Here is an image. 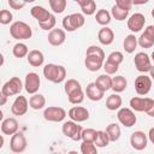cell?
Here are the masks:
<instances>
[{
  "label": "cell",
  "instance_id": "obj_1",
  "mask_svg": "<svg viewBox=\"0 0 154 154\" xmlns=\"http://www.w3.org/2000/svg\"><path fill=\"white\" fill-rule=\"evenodd\" d=\"M43 76L52 83H61L66 77V69L63 65L46 64L43 67Z\"/></svg>",
  "mask_w": 154,
  "mask_h": 154
},
{
  "label": "cell",
  "instance_id": "obj_2",
  "mask_svg": "<svg viewBox=\"0 0 154 154\" xmlns=\"http://www.w3.org/2000/svg\"><path fill=\"white\" fill-rule=\"evenodd\" d=\"M10 34L14 40L22 41V40H29L32 36V30L29 24H26L23 20H17L11 24L10 26Z\"/></svg>",
  "mask_w": 154,
  "mask_h": 154
},
{
  "label": "cell",
  "instance_id": "obj_3",
  "mask_svg": "<svg viewBox=\"0 0 154 154\" xmlns=\"http://www.w3.org/2000/svg\"><path fill=\"white\" fill-rule=\"evenodd\" d=\"M85 23V19H84V16L82 13H71V14H67L63 18V28L65 29V31H69V32H72V31H76L77 29L82 28Z\"/></svg>",
  "mask_w": 154,
  "mask_h": 154
},
{
  "label": "cell",
  "instance_id": "obj_4",
  "mask_svg": "<svg viewBox=\"0 0 154 154\" xmlns=\"http://www.w3.org/2000/svg\"><path fill=\"white\" fill-rule=\"evenodd\" d=\"M61 131H63V135L72 141H79L82 140V126L78 125L76 122L73 120H67V122H64L63 126H61Z\"/></svg>",
  "mask_w": 154,
  "mask_h": 154
},
{
  "label": "cell",
  "instance_id": "obj_5",
  "mask_svg": "<svg viewBox=\"0 0 154 154\" xmlns=\"http://www.w3.org/2000/svg\"><path fill=\"white\" fill-rule=\"evenodd\" d=\"M23 82L19 77H12L10 78L6 83H4V85L1 87V91L2 94H5L6 96H13V95H18L22 89H23Z\"/></svg>",
  "mask_w": 154,
  "mask_h": 154
},
{
  "label": "cell",
  "instance_id": "obj_6",
  "mask_svg": "<svg viewBox=\"0 0 154 154\" xmlns=\"http://www.w3.org/2000/svg\"><path fill=\"white\" fill-rule=\"evenodd\" d=\"M65 117H66V111L59 106H48L43 111V118L48 122L60 123L65 119Z\"/></svg>",
  "mask_w": 154,
  "mask_h": 154
},
{
  "label": "cell",
  "instance_id": "obj_7",
  "mask_svg": "<svg viewBox=\"0 0 154 154\" xmlns=\"http://www.w3.org/2000/svg\"><path fill=\"white\" fill-rule=\"evenodd\" d=\"M154 100L150 97H140V96H134L130 99V107L134 112H148L150 107L153 106Z\"/></svg>",
  "mask_w": 154,
  "mask_h": 154
},
{
  "label": "cell",
  "instance_id": "obj_8",
  "mask_svg": "<svg viewBox=\"0 0 154 154\" xmlns=\"http://www.w3.org/2000/svg\"><path fill=\"white\" fill-rule=\"evenodd\" d=\"M117 118H118L119 123L122 125L126 126V128L134 126L137 122V117H136L135 112L131 108H128V107H122L120 109H118Z\"/></svg>",
  "mask_w": 154,
  "mask_h": 154
},
{
  "label": "cell",
  "instance_id": "obj_9",
  "mask_svg": "<svg viewBox=\"0 0 154 154\" xmlns=\"http://www.w3.org/2000/svg\"><path fill=\"white\" fill-rule=\"evenodd\" d=\"M134 64H135V67L137 71L140 72H149L150 69L153 67L152 66V60L149 58V55L144 52H138L135 54V58H134Z\"/></svg>",
  "mask_w": 154,
  "mask_h": 154
},
{
  "label": "cell",
  "instance_id": "obj_10",
  "mask_svg": "<svg viewBox=\"0 0 154 154\" xmlns=\"http://www.w3.org/2000/svg\"><path fill=\"white\" fill-rule=\"evenodd\" d=\"M152 78L147 75H140L135 79V90L138 95H147L152 89Z\"/></svg>",
  "mask_w": 154,
  "mask_h": 154
},
{
  "label": "cell",
  "instance_id": "obj_11",
  "mask_svg": "<svg viewBox=\"0 0 154 154\" xmlns=\"http://www.w3.org/2000/svg\"><path fill=\"white\" fill-rule=\"evenodd\" d=\"M40 84H41V79L36 72H28L26 73L25 81H24V89L26 90V93H29L31 95L37 94Z\"/></svg>",
  "mask_w": 154,
  "mask_h": 154
},
{
  "label": "cell",
  "instance_id": "obj_12",
  "mask_svg": "<svg viewBox=\"0 0 154 154\" xmlns=\"http://www.w3.org/2000/svg\"><path fill=\"white\" fill-rule=\"evenodd\" d=\"M26 144H28V142H26V138H25L24 134L17 132L13 136H11V140H10V149L13 153H16V154L23 153L26 149Z\"/></svg>",
  "mask_w": 154,
  "mask_h": 154
},
{
  "label": "cell",
  "instance_id": "obj_13",
  "mask_svg": "<svg viewBox=\"0 0 154 154\" xmlns=\"http://www.w3.org/2000/svg\"><path fill=\"white\" fill-rule=\"evenodd\" d=\"M130 144L135 150H143L148 144V135L143 131H135L130 136Z\"/></svg>",
  "mask_w": 154,
  "mask_h": 154
},
{
  "label": "cell",
  "instance_id": "obj_14",
  "mask_svg": "<svg viewBox=\"0 0 154 154\" xmlns=\"http://www.w3.org/2000/svg\"><path fill=\"white\" fill-rule=\"evenodd\" d=\"M128 29L132 32H138L144 28L146 24V17L142 13H134L132 16H130V18L128 19Z\"/></svg>",
  "mask_w": 154,
  "mask_h": 154
},
{
  "label": "cell",
  "instance_id": "obj_15",
  "mask_svg": "<svg viewBox=\"0 0 154 154\" xmlns=\"http://www.w3.org/2000/svg\"><path fill=\"white\" fill-rule=\"evenodd\" d=\"M67 116L70 117L71 120L76 123H82L89 119V111L83 106H75L69 109Z\"/></svg>",
  "mask_w": 154,
  "mask_h": 154
},
{
  "label": "cell",
  "instance_id": "obj_16",
  "mask_svg": "<svg viewBox=\"0 0 154 154\" xmlns=\"http://www.w3.org/2000/svg\"><path fill=\"white\" fill-rule=\"evenodd\" d=\"M28 107H29V101L26 100V97L23 95H19L14 99L11 106V112L14 116H24L28 112Z\"/></svg>",
  "mask_w": 154,
  "mask_h": 154
},
{
  "label": "cell",
  "instance_id": "obj_17",
  "mask_svg": "<svg viewBox=\"0 0 154 154\" xmlns=\"http://www.w3.org/2000/svg\"><path fill=\"white\" fill-rule=\"evenodd\" d=\"M138 45L142 48H150L154 45V25H148L141 36L137 38Z\"/></svg>",
  "mask_w": 154,
  "mask_h": 154
},
{
  "label": "cell",
  "instance_id": "obj_18",
  "mask_svg": "<svg viewBox=\"0 0 154 154\" xmlns=\"http://www.w3.org/2000/svg\"><path fill=\"white\" fill-rule=\"evenodd\" d=\"M47 38H48V43L51 46L58 47V46H61L65 42V40H66V32L63 29L54 28L52 31L48 32V37Z\"/></svg>",
  "mask_w": 154,
  "mask_h": 154
},
{
  "label": "cell",
  "instance_id": "obj_19",
  "mask_svg": "<svg viewBox=\"0 0 154 154\" xmlns=\"http://www.w3.org/2000/svg\"><path fill=\"white\" fill-rule=\"evenodd\" d=\"M84 93H85V96L91 101H100L103 99V95H105V93L94 82H91L87 85Z\"/></svg>",
  "mask_w": 154,
  "mask_h": 154
},
{
  "label": "cell",
  "instance_id": "obj_20",
  "mask_svg": "<svg viewBox=\"0 0 154 154\" xmlns=\"http://www.w3.org/2000/svg\"><path fill=\"white\" fill-rule=\"evenodd\" d=\"M18 122L16 118H6L1 123V132L4 135H11L13 136L14 134L18 132Z\"/></svg>",
  "mask_w": 154,
  "mask_h": 154
},
{
  "label": "cell",
  "instance_id": "obj_21",
  "mask_svg": "<svg viewBox=\"0 0 154 154\" xmlns=\"http://www.w3.org/2000/svg\"><path fill=\"white\" fill-rule=\"evenodd\" d=\"M30 13H31V16L38 22V24L47 22V20L51 18V16H52V13H51L48 10H46L45 7L38 6V5L32 6L31 10H30Z\"/></svg>",
  "mask_w": 154,
  "mask_h": 154
},
{
  "label": "cell",
  "instance_id": "obj_22",
  "mask_svg": "<svg viewBox=\"0 0 154 154\" xmlns=\"http://www.w3.org/2000/svg\"><path fill=\"white\" fill-rule=\"evenodd\" d=\"M103 63L105 60L95 57V55H85V60H84V65L87 67V70L91 71V72H96L100 69L103 67Z\"/></svg>",
  "mask_w": 154,
  "mask_h": 154
},
{
  "label": "cell",
  "instance_id": "obj_23",
  "mask_svg": "<svg viewBox=\"0 0 154 154\" xmlns=\"http://www.w3.org/2000/svg\"><path fill=\"white\" fill-rule=\"evenodd\" d=\"M99 42L103 46H109L114 41V32L108 26H102L97 32Z\"/></svg>",
  "mask_w": 154,
  "mask_h": 154
},
{
  "label": "cell",
  "instance_id": "obj_24",
  "mask_svg": "<svg viewBox=\"0 0 154 154\" xmlns=\"http://www.w3.org/2000/svg\"><path fill=\"white\" fill-rule=\"evenodd\" d=\"M26 59H28V63H29L32 67H40V66H42L43 63H45V55H43V53H42L41 51H38V49H32V51H30L29 54H28V57H26Z\"/></svg>",
  "mask_w": 154,
  "mask_h": 154
},
{
  "label": "cell",
  "instance_id": "obj_25",
  "mask_svg": "<svg viewBox=\"0 0 154 154\" xmlns=\"http://www.w3.org/2000/svg\"><path fill=\"white\" fill-rule=\"evenodd\" d=\"M122 103H123V99L119 94H111L107 99H106V108L109 111H118L122 108Z\"/></svg>",
  "mask_w": 154,
  "mask_h": 154
},
{
  "label": "cell",
  "instance_id": "obj_26",
  "mask_svg": "<svg viewBox=\"0 0 154 154\" xmlns=\"http://www.w3.org/2000/svg\"><path fill=\"white\" fill-rule=\"evenodd\" d=\"M94 83H95L103 93H106L107 90L112 89V77H111L109 75H107V73L100 75V76L96 78V81H95Z\"/></svg>",
  "mask_w": 154,
  "mask_h": 154
},
{
  "label": "cell",
  "instance_id": "obj_27",
  "mask_svg": "<svg viewBox=\"0 0 154 154\" xmlns=\"http://www.w3.org/2000/svg\"><path fill=\"white\" fill-rule=\"evenodd\" d=\"M82 12L87 16H93L96 12V4L94 0H77Z\"/></svg>",
  "mask_w": 154,
  "mask_h": 154
},
{
  "label": "cell",
  "instance_id": "obj_28",
  "mask_svg": "<svg viewBox=\"0 0 154 154\" xmlns=\"http://www.w3.org/2000/svg\"><path fill=\"white\" fill-rule=\"evenodd\" d=\"M128 87V81L124 76H116L112 77V90L116 94H119L122 91H124Z\"/></svg>",
  "mask_w": 154,
  "mask_h": 154
},
{
  "label": "cell",
  "instance_id": "obj_29",
  "mask_svg": "<svg viewBox=\"0 0 154 154\" xmlns=\"http://www.w3.org/2000/svg\"><path fill=\"white\" fill-rule=\"evenodd\" d=\"M137 45H138V41H137V37L134 34H129V35L125 36L124 42H123V47H124V51L126 53H129V54L134 53Z\"/></svg>",
  "mask_w": 154,
  "mask_h": 154
},
{
  "label": "cell",
  "instance_id": "obj_30",
  "mask_svg": "<svg viewBox=\"0 0 154 154\" xmlns=\"http://www.w3.org/2000/svg\"><path fill=\"white\" fill-rule=\"evenodd\" d=\"M29 106L35 111L42 109L46 106V97L42 94H34L29 99Z\"/></svg>",
  "mask_w": 154,
  "mask_h": 154
},
{
  "label": "cell",
  "instance_id": "obj_31",
  "mask_svg": "<svg viewBox=\"0 0 154 154\" xmlns=\"http://www.w3.org/2000/svg\"><path fill=\"white\" fill-rule=\"evenodd\" d=\"M106 134L108 135V138H109L111 142H116L120 138V135H122L120 126L116 123H111L106 128Z\"/></svg>",
  "mask_w": 154,
  "mask_h": 154
},
{
  "label": "cell",
  "instance_id": "obj_32",
  "mask_svg": "<svg viewBox=\"0 0 154 154\" xmlns=\"http://www.w3.org/2000/svg\"><path fill=\"white\" fill-rule=\"evenodd\" d=\"M79 90H83V89H82L81 83H79L77 79L70 78V79H67V81L65 82V84H64V91H65V94H66L67 96L71 95V94H73V93L79 91Z\"/></svg>",
  "mask_w": 154,
  "mask_h": 154
},
{
  "label": "cell",
  "instance_id": "obj_33",
  "mask_svg": "<svg viewBox=\"0 0 154 154\" xmlns=\"http://www.w3.org/2000/svg\"><path fill=\"white\" fill-rule=\"evenodd\" d=\"M111 18H112V16L107 10H99L95 14L96 23H99L102 26H107L111 23Z\"/></svg>",
  "mask_w": 154,
  "mask_h": 154
},
{
  "label": "cell",
  "instance_id": "obj_34",
  "mask_svg": "<svg viewBox=\"0 0 154 154\" xmlns=\"http://www.w3.org/2000/svg\"><path fill=\"white\" fill-rule=\"evenodd\" d=\"M29 48H28V46L25 45V43H22V42H18V43H16L14 46H13V48H12V54L16 57V58H24V57H28V54H29Z\"/></svg>",
  "mask_w": 154,
  "mask_h": 154
},
{
  "label": "cell",
  "instance_id": "obj_35",
  "mask_svg": "<svg viewBox=\"0 0 154 154\" xmlns=\"http://www.w3.org/2000/svg\"><path fill=\"white\" fill-rule=\"evenodd\" d=\"M109 138H108V135L106 134V131H102V130H97V135H96V140L94 142V144L97 147V148H105L108 146L109 143Z\"/></svg>",
  "mask_w": 154,
  "mask_h": 154
},
{
  "label": "cell",
  "instance_id": "obj_36",
  "mask_svg": "<svg viewBox=\"0 0 154 154\" xmlns=\"http://www.w3.org/2000/svg\"><path fill=\"white\" fill-rule=\"evenodd\" d=\"M49 6H51V10L54 12V13H63L66 8V0H49Z\"/></svg>",
  "mask_w": 154,
  "mask_h": 154
},
{
  "label": "cell",
  "instance_id": "obj_37",
  "mask_svg": "<svg viewBox=\"0 0 154 154\" xmlns=\"http://www.w3.org/2000/svg\"><path fill=\"white\" fill-rule=\"evenodd\" d=\"M111 16H112L116 20L122 22V20H125V19L128 18V16H129V11L122 10V8H119L118 6L113 5V6H112V10H111Z\"/></svg>",
  "mask_w": 154,
  "mask_h": 154
},
{
  "label": "cell",
  "instance_id": "obj_38",
  "mask_svg": "<svg viewBox=\"0 0 154 154\" xmlns=\"http://www.w3.org/2000/svg\"><path fill=\"white\" fill-rule=\"evenodd\" d=\"M96 135H97V131L95 129H83L82 131V141L83 142H89V143H94L95 140H96Z\"/></svg>",
  "mask_w": 154,
  "mask_h": 154
},
{
  "label": "cell",
  "instance_id": "obj_39",
  "mask_svg": "<svg viewBox=\"0 0 154 154\" xmlns=\"http://www.w3.org/2000/svg\"><path fill=\"white\" fill-rule=\"evenodd\" d=\"M85 55H95V57H99L101 59L105 60V52L101 47L99 46H95V45H91L87 48V52H85Z\"/></svg>",
  "mask_w": 154,
  "mask_h": 154
},
{
  "label": "cell",
  "instance_id": "obj_40",
  "mask_svg": "<svg viewBox=\"0 0 154 154\" xmlns=\"http://www.w3.org/2000/svg\"><path fill=\"white\" fill-rule=\"evenodd\" d=\"M84 96H85V93H84L83 90H79V91H77V93H73V94L69 95V96H67V100H69V102L72 103V105H79V103L83 102Z\"/></svg>",
  "mask_w": 154,
  "mask_h": 154
},
{
  "label": "cell",
  "instance_id": "obj_41",
  "mask_svg": "<svg viewBox=\"0 0 154 154\" xmlns=\"http://www.w3.org/2000/svg\"><path fill=\"white\" fill-rule=\"evenodd\" d=\"M81 153L82 154H97V147L94 143L82 142V144H81Z\"/></svg>",
  "mask_w": 154,
  "mask_h": 154
},
{
  "label": "cell",
  "instance_id": "obj_42",
  "mask_svg": "<svg viewBox=\"0 0 154 154\" xmlns=\"http://www.w3.org/2000/svg\"><path fill=\"white\" fill-rule=\"evenodd\" d=\"M106 60H108V61H111V63H114V64H117V65H120V64L123 63V60H124V55H123L122 52L116 51V52H112V53L107 57Z\"/></svg>",
  "mask_w": 154,
  "mask_h": 154
},
{
  "label": "cell",
  "instance_id": "obj_43",
  "mask_svg": "<svg viewBox=\"0 0 154 154\" xmlns=\"http://www.w3.org/2000/svg\"><path fill=\"white\" fill-rule=\"evenodd\" d=\"M13 19V14L8 11V10H1L0 11V23L2 25H7L12 22Z\"/></svg>",
  "mask_w": 154,
  "mask_h": 154
},
{
  "label": "cell",
  "instance_id": "obj_44",
  "mask_svg": "<svg viewBox=\"0 0 154 154\" xmlns=\"http://www.w3.org/2000/svg\"><path fill=\"white\" fill-rule=\"evenodd\" d=\"M55 24H57V19H55V16L54 14H52L51 16V18L47 20V22H45V23H40L38 25H40V28L42 29V30H46V31H52L53 29H54V26H55Z\"/></svg>",
  "mask_w": 154,
  "mask_h": 154
},
{
  "label": "cell",
  "instance_id": "obj_45",
  "mask_svg": "<svg viewBox=\"0 0 154 154\" xmlns=\"http://www.w3.org/2000/svg\"><path fill=\"white\" fill-rule=\"evenodd\" d=\"M103 70H105V73H107V75H114L118 70H119V65H117V64H114V63H111V61H108V60H106L105 63H103V67H102Z\"/></svg>",
  "mask_w": 154,
  "mask_h": 154
},
{
  "label": "cell",
  "instance_id": "obj_46",
  "mask_svg": "<svg viewBox=\"0 0 154 154\" xmlns=\"http://www.w3.org/2000/svg\"><path fill=\"white\" fill-rule=\"evenodd\" d=\"M114 5L118 6V7L122 8V10L130 11V10H131V6H132V1H131V0H117Z\"/></svg>",
  "mask_w": 154,
  "mask_h": 154
},
{
  "label": "cell",
  "instance_id": "obj_47",
  "mask_svg": "<svg viewBox=\"0 0 154 154\" xmlns=\"http://www.w3.org/2000/svg\"><path fill=\"white\" fill-rule=\"evenodd\" d=\"M8 5L12 10H20L26 5V2L22 0H8Z\"/></svg>",
  "mask_w": 154,
  "mask_h": 154
},
{
  "label": "cell",
  "instance_id": "obj_48",
  "mask_svg": "<svg viewBox=\"0 0 154 154\" xmlns=\"http://www.w3.org/2000/svg\"><path fill=\"white\" fill-rule=\"evenodd\" d=\"M148 140L154 144V128H150V129H149V132H148Z\"/></svg>",
  "mask_w": 154,
  "mask_h": 154
},
{
  "label": "cell",
  "instance_id": "obj_49",
  "mask_svg": "<svg viewBox=\"0 0 154 154\" xmlns=\"http://www.w3.org/2000/svg\"><path fill=\"white\" fill-rule=\"evenodd\" d=\"M7 97L8 96H6L5 94H2V93H0V106H4L5 103H6V101H7Z\"/></svg>",
  "mask_w": 154,
  "mask_h": 154
},
{
  "label": "cell",
  "instance_id": "obj_50",
  "mask_svg": "<svg viewBox=\"0 0 154 154\" xmlns=\"http://www.w3.org/2000/svg\"><path fill=\"white\" fill-rule=\"evenodd\" d=\"M147 114H148L149 117H153V118H154V103H153V106L150 107V109L147 112Z\"/></svg>",
  "mask_w": 154,
  "mask_h": 154
},
{
  "label": "cell",
  "instance_id": "obj_51",
  "mask_svg": "<svg viewBox=\"0 0 154 154\" xmlns=\"http://www.w3.org/2000/svg\"><path fill=\"white\" fill-rule=\"evenodd\" d=\"M149 73H150V78H152V81H154V66H153V67L150 69Z\"/></svg>",
  "mask_w": 154,
  "mask_h": 154
},
{
  "label": "cell",
  "instance_id": "obj_52",
  "mask_svg": "<svg viewBox=\"0 0 154 154\" xmlns=\"http://www.w3.org/2000/svg\"><path fill=\"white\" fill-rule=\"evenodd\" d=\"M67 154H78V153H77L76 150H70V152H69Z\"/></svg>",
  "mask_w": 154,
  "mask_h": 154
},
{
  "label": "cell",
  "instance_id": "obj_53",
  "mask_svg": "<svg viewBox=\"0 0 154 154\" xmlns=\"http://www.w3.org/2000/svg\"><path fill=\"white\" fill-rule=\"evenodd\" d=\"M150 60H153L154 61V52L152 53V55H150Z\"/></svg>",
  "mask_w": 154,
  "mask_h": 154
},
{
  "label": "cell",
  "instance_id": "obj_54",
  "mask_svg": "<svg viewBox=\"0 0 154 154\" xmlns=\"http://www.w3.org/2000/svg\"><path fill=\"white\" fill-rule=\"evenodd\" d=\"M152 17L154 18V7H153V10H152Z\"/></svg>",
  "mask_w": 154,
  "mask_h": 154
},
{
  "label": "cell",
  "instance_id": "obj_55",
  "mask_svg": "<svg viewBox=\"0 0 154 154\" xmlns=\"http://www.w3.org/2000/svg\"><path fill=\"white\" fill-rule=\"evenodd\" d=\"M52 154H57V153H52Z\"/></svg>",
  "mask_w": 154,
  "mask_h": 154
},
{
  "label": "cell",
  "instance_id": "obj_56",
  "mask_svg": "<svg viewBox=\"0 0 154 154\" xmlns=\"http://www.w3.org/2000/svg\"><path fill=\"white\" fill-rule=\"evenodd\" d=\"M117 154H120V153H117Z\"/></svg>",
  "mask_w": 154,
  "mask_h": 154
}]
</instances>
